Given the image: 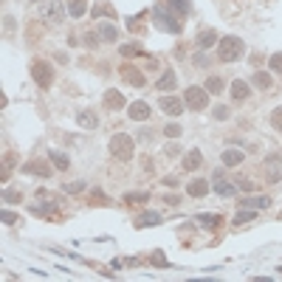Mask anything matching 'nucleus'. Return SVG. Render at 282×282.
Wrapping results in <instances>:
<instances>
[{
  "instance_id": "473e14b6",
  "label": "nucleus",
  "mask_w": 282,
  "mask_h": 282,
  "mask_svg": "<svg viewBox=\"0 0 282 282\" xmlns=\"http://www.w3.org/2000/svg\"><path fill=\"white\" fill-rule=\"evenodd\" d=\"M268 68L274 71V74H282V54H271L268 60Z\"/></svg>"
},
{
  "instance_id": "c756f323",
  "label": "nucleus",
  "mask_w": 282,
  "mask_h": 282,
  "mask_svg": "<svg viewBox=\"0 0 282 282\" xmlns=\"http://www.w3.org/2000/svg\"><path fill=\"white\" fill-rule=\"evenodd\" d=\"M198 223H203L206 229H217L220 226V215H198Z\"/></svg>"
},
{
  "instance_id": "7ed1b4c3",
  "label": "nucleus",
  "mask_w": 282,
  "mask_h": 282,
  "mask_svg": "<svg viewBox=\"0 0 282 282\" xmlns=\"http://www.w3.org/2000/svg\"><path fill=\"white\" fill-rule=\"evenodd\" d=\"M133 150H135V141L130 138L127 133H116L110 138V155L116 161H124V164H127V161L133 158Z\"/></svg>"
},
{
  "instance_id": "7c9ffc66",
  "label": "nucleus",
  "mask_w": 282,
  "mask_h": 282,
  "mask_svg": "<svg viewBox=\"0 0 282 282\" xmlns=\"http://www.w3.org/2000/svg\"><path fill=\"white\" fill-rule=\"evenodd\" d=\"M85 12H88V3H85V0H71V14H74V17H82Z\"/></svg>"
},
{
  "instance_id": "f8f14e48",
  "label": "nucleus",
  "mask_w": 282,
  "mask_h": 282,
  "mask_svg": "<svg viewBox=\"0 0 282 282\" xmlns=\"http://www.w3.org/2000/svg\"><path fill=\"white\" fill-rule=\"evenodd\" d=\"M220 43V37L215 34V29H203L201 34H198V40H195V45L201 51H209V48H215V45Z\"/></svg>"
},
{
  "instance_id": "2f4dec72",
  "label": "nucleus",
  "mask_w": 282,
  "mask_h": 282,
  "mask_svg": "<svg viewBox=\"0 0 282 282\" xmlns=\"http://www.w3.org/2000/svg\"><path fill=\"white\" fill-rule=\"evenodd\" d=\"M122 57H144V48H138V45H122Z\"/></svg>"
},
{
  "instance_id": "20e7f679",
  "label": "nucleus",
  "mask_w": 282,
  "mask_h": 282,
  "mask_svg": "<svg viewBox=\"0 0 282 282\" xmlns=\"http://www.w3.org/2000/svg\"><path fill=\"white\" fill-rule=\"evenodd\" d=\"M37 17L43 20L45 25H60L62 20H65V9H62L60 0H45V3H40Z\"/></svg>"
},
{
  "instance_id": "9b49d317",
  "label": "nucleus",
  "mask_w": 282,
  "mask_h": 282,
  "mask_svg": "<svg viewBox=\"0 0 282 282\" xmlns=\"http://www.w3.org/2000/svg\"><path fill=\"white\" fill-rule=\"evenodd\" d=\"M158 107L164 113H170V116H181V113H184V102H181V99H175V96H161L158 99Z\"/></svg>"
},
{
  "instance_id": "4468645a",
  "label": "nucleus",
  "mask_w": 282,
  "mask_h": 282,
  "mask_svg": "<svg viewBox=\"0 0 282 282\" xmlns=\"http://www.w3.org/2000/svg\"><path fill=\"white\" fill-rule=\"evenodd\" d=\"M229 91H232V99H234V102H245V99L251 96V91H248V82H243V79H234Z\"/></svg>"
},
{
  "instance_id": "39448f33",
  "label": "nucleus",
  "mask_w": 282,
  "mask_h": 282,
  "mask_svg": "<svg viewBox=\"0 0 282 282\" xmlns=\"http://www.w3.org/2000/svg\"><path fill=\"white\" fill-rule=\"evenodd\" d=\"M184 104L192 107V110H206L209 107V91L206 88H198V85H189L184 91Z\"/></svg>"
},
{
  "instance_id": "a19ab883",
  "label": "nucleus",
  "mask_w": 282,
  "mask_h": 282,
  "mask_svg": "<svg viewBox=\"0 0 282 282\" xmlns=\"http://www.w3.org/2000/svg\"><path fill=\"white\" fill-rule=\"evenodd\" d=\"M62 189H65V192H82V189H85V184H82V181H79V184H65Z\"/></svg>"
},
{
  "instance_id": "c85d7f7f",
  "label": "nucleus",
  "mask_w": 282,
  "mask_h": 282,
  "mask_svg": "<svg viewBox=\"0 0 282 282\" xmlns=\"http://www.w3.org/2000/svg\"><path fill=\"white\" fill-rule=\"evenodd\" d=\"M203 88H206L209 93H223V79H220V76H209Z\"/></svg>"
},
{
  "instance_id": "2eb2a0df",
  "label": "nucleus",
  "mask_w": 282,
  "mask_h": 282,
  "mask_svg": "<svg viewBox=\"0 0 282 282\" xmlns=\"http://www.w3.org/2000/svg\"><path fill=\"white\" fill-rule=\"evenodd\" d=\"M209 189H212V184H209L206 178H195L189 186H186V192H189L192 198H203V195H209Z\"/></svg>"
},
{
  "instance_id": "58836bf2",
  "label": "nucleus",
  "mask_w": 282,
  "mask_h": 282,
  "mask_svg": "<svg viewBox=\"0 0 282 282\" xmlns=\"http://www.w3.org/2000/svg\"><path fill=\"white\" fill-rule=\"evenodd\" d=\"M147 195H124V203H144Z\"/></svg>"
},
{
  "instance_id": "b1692460",
  "label": "nucleus",
  "mask_w": 282,
  "mask_h": 282,
  "mask_svg": "<svg viewBox=\"0 0 282 282\" xmlns=\"http://www.w3.org/2000/svg\"><path fill=\"white\" fill-rule=\"evenodd\" d=\"M251 82H254V85H257V88H263V91H268V88L274 85V79H271V74H265V71H254Z\"/></svg>"
},
{
  "instance_id": "f704fd0d",
  "label": "nucleus",
  "mask_w": 282,
  "mask_h": 282,
  "mask_svg": "<svg viewBox=\"0 0 282 282\" xmlns=\"http://www.w3.org/2000/svg\"><path fill=\"white\" fill-rule=\"evenodd\" d=\"M254 217H257V215H254V209H251V212H240V215H234V226L248 223V220H254Z\"/></svg>"
},
{
  "instance_id": "72a5a7b5",
  "label": "nucleus",
  "mask_w": 282,
  "mask_h": 282,
  "mask_svg": "<svg viewBox=\"0 0 282 282\" xmlns=\"http://www.w3.org/2000/svg\"><path fill=\"white\" fill-rule=\"evenodd\" d=\"M271 127L279 130V133H282V107H276V110L271 113Z\"/></svg>"
},
{
  "instance_id": "bb28decb",
  "label": "nucleus",
  "mask_w": 282,
  "mask_h": 282,
  "mask_svg": "<svg viewBox=\"0 0 282 282\" xmlns=\"http://www.w3.org/2000/svg\"><path fill=\"white\" fill-rule=\"evenodd\" d=\"M31 212H34V215H54V203H31Z\"/></svg>"
},
{
  "instance_id": "a18cd8bd",
  "label": "nucleus",
  "mask_w": 282,
  "mask_h": 282,
  "mask_svg": "<svg viewBox=\"0 0 282 282\" xmlns=\"http://www.w3.org/2000/svg\"><path fill=\"white\" fill-rule=\"evenodd\" d=\"M3 223H9V226H12V223H17V217H14L12 212H3Z\"/></svg>"
},
{
  "instance_id": "cd10ccee",
  "label": "nucleus",
  "mask_w": 282,
  "mask_h": 282,
  "mask_svg": "<svg viewBox=\"0 0 282 282\" xmlns=\"http://www.w3.org/2000/svg\"><path fill=\"white\" fill-rule=\"evenodd\" d=\"M51 164H54L57 170H68V166H71V161H68L62 153H57V150H51Z\"/></svg>"
},
{
  "instance_id": "0eeeda50",
  "label": "nucleus",
  "mask_w": 282,
  "mask_h": 282,
  "mask_svg": "<svg viewBox=\"0 0 282 282\" xmlns=\"http://www.w3.org/2000/svg\"><path fill=\"white\" fill-rule=\"evenodd\" d=\"M153 20H155V25H158L161 31H172V34H181V23H178V17L166 14V12H164V3H161V6H155Z\"/></svg>"
},
{
  "instance_id": "c9c22d12",
  "label": "nucleus",
  "mask_w": 282,
  "mask_h": 282,
  "mask_svg": "<svg viewBox=\"0 0 282 282\" xmlns=\"http://www.w3.org/2000/svg\"><path fill=\"white\" fill-rule=\"evenodd\" d=\"M150 263L158 265V268H166V265H170V263H166V257H164V251H155L153 257H150Z\"/></svg>"
},
{
  "instance_id": "79ce46f5",
  "label": "nucleus",
  "mask_w": 282,
  "mask_h": 282,
  "mask_svg": "<svg viewBox=\"0 0 282 282\" xmlns=\"http://www.w3.org/2000/svg\"><path fill=\"white\" fill-rule=\"evenodd\" d=\"M102 37H96V34H85V43H88V48H96V43Z\"/></svg>"
},
{
  "instance_id": "c03bdc74",
  "label": "nucleus",
  "mask_w": 282,
  "mask_h": 282,
  "mask_svg": "<svg viewBox=\"0 0 282 282\" xmlns=\"http://www.w3.org/2000/svg\"><path fill=\"white\" fill-rule=\"evenodd\" d=\"M178 153H181L178 144H166V155H178Z\"/></svg>"
},
{
  "instance_id": "9d476101",
  "label": "nucleus",
  "mask_w": 282,
  "mask_h": 282,
  "mask_svg": "<svg viewBox=\"0 0 282 282\" xmlns=\"http://www.w3.org/2000/svg\"><path fill=\"white\" fill-rule=\"evenodd\" d=\"M127 116L133 119V122H144V119H150L153 116V110H150V104L147 102H130V107H127Z\"/></svg>"
},
{
  "instance_id": "09e8293b",
  "label": "nucleus",
  "mask_w": 282,
  "mask_h": 282,
  "mask_svg": "<svg viewBox=\"0 0 282 282\" xmlns=\"http://www.w3.org/2000/svg\"><path fill=\"white\" fill-rule=\"evenodd\" d=\"M3 23H6V31H9V29L14 31V20H12V17H3Z\"/></svg>"
},
{
  "instance_id": "37998d69",
  "label": "nucleus",
  "mask_w": 282,
  "mask_h": 282,
  "mask_svg": "<svg viewBox=\"0 0 282 282\" xmlns=\"http://www.w3.org/2000/svg\"><path fill=\"white\" fill-rule=\"evenodd\" d=\"M215 116L220 119V122H226V119H229V107H217V110H215Z\"/></svg>"
},
{
  "instance_id": "ea45409f",
  "label": "nucleus",
  "mask_w": 282,
  "mask_h": 282,
  "mask_svg": "<svg viewBox=\"0 0 282 282\" xmlns=\"http://www.w3.org/2000/svg\"><path fill=\"white\" fill-rule=\"evenodd\" d=\"M240 189H243V192H251V189H254V178H243V181H240Z\"/></svg>"
},
{
  "instance_id": "e433bc0d",
  "label": "nucleus",
  "mask_w": 282,
  "mask_h": 282,
  "mask_svg": "<svg viewBox=\"0 0 282 282\" xmlns=\"http://www.w3.org/2000/svg\"><path fill=\"white\" fill-rule=\"evenodd\" d=\"M164 135H166V138H178V135H181V127H178V124H166Z\"/></svg>"
},
{
  "instance_id": "5701e85b",
  "label": "nucleus",
  "mask_w": 282,
  "mask_h": 282,
  "mask_svg": "<svg viewBox=\"0 0 282 282\" xmlns=\"http://www.w3.org/2000/svg\"><path fill=\"white\" fill-rule=\"evenodd\" d=\"M243 206H248V209H268V206H271V198H268V195H260V198H245V201H243Z\"/></svg>"
},
{
  "instance_id": "412c9836",
  "label": "nucleus",
  "mask_w": 282,
  "mask_h": 282,
  "mask_svg": "<svg viewBox=\"0 0 282 282\" xmlns=\"http://www.w3.org/2000/svg\"><path fill=\"white\" fill-rule=\"evenodd\" d=\"M158 223H161V215H158V212H144V215L135 220V226L144 229V226H158Z\"/></svg>"
},
{
  "instance_id": "6ab92c4d",
  "label": "nucleus",
  "mask_w": 282,
  "mask_h": 282,
  "mask_svg": "<svg viewBox=\"0 0 282 282\" xmlns=\"http://www.w3.org/2000/svg\"><path fill=\"white\" fill-rule=\"evenodd\" d=\"M164 6L175 9V12L181 14V17H186V14L192 12V3H189V0H164Z\"/></svg>"
},
{
  "instance_id": "393cba45",
  "label": "nucleus",
  "mask_w": 282,
  "mask_h": 282,
  "mask_svg": "<svg viewBox=\"0 0 282 282\" xmlns=\"http://www.w3.org/2000/svg\"><path fill=\"white\" fill-rule=\"evenodd\" d=\"M175 82H178V79H175V74H172V71H166V74L155 82V91H172V88H175Z\"/></svg>"
},
{
  "instance_id": "f257e3e1",
  "label": "nucleus",
  "mask_w": 282,
  "mask_h": 282,
  "mask_svg": "<svg viewBox=\"0 0 282 282\" xmlns=\"http://www.w3.org/2000/svg\"><path fill=\"white\" fill-rule=\"evenodd\" d=\"M245 54V45L240 37H220V43H217V57H220L223 62H237L243 60Z\"/></svg>"
},
{
  "instance_id": "49530a36",
  "label": "nucleus",
  "mask_w": 282,
  "mask_h": 282,
  "mask_svg": "<svg viewBox=\"0 0 282 282\" xmlns=\"http://www.w3.org/2000/svg\"><path fill=\"white\" fill-rule=\"evenodd\" d=\"M3 198H6V201H20V195H17V192H12V189L3 192Z\"/></svg>"
},
{
  "instance_id": "dca6fc26",
  "label": "nucleus",
  "mask_w": 282,
  "mask_h": 282,
  "mask_svg": "<svg viewBox=\"0 0 282 282\" xmlns=\"http://www.w3.org/2000/svg\"><path fill=\"white\" fill-rule=\"evenodd\" d=\"M212 186H215V192H217L220 198H232L234 192H237V186H234L232 181L220 178V175H215V184H212Z\"/></svg>"
},
{
  "instance_id": "a211bd4d",
  "label": "nucleus",
  "mask_w": 282,
  "mask_h": 282,
  "mask_svg": "<svg viewBox=\"0 0 282 282\" xmlns=\"http://www.w3.org/2000/svg\"><path fill=\"white\" fill-rule=\"evenodd\" d=\"M99 37H102L104 43H116V40H119V29L113 23H99Z\"/></svg>"
},
{
  "instance_id": "1a4fd4ad",
  "label": "nucleus",
  "mask_w": 282,
  "mask_h": 282,
  "mask_svg": "<svg viewBox=\"0 0 282 282\" xmlns=\"http://www.w3.org/2000/svg\"><path fill=\"white\" fill-rule=\"evenodd\" d=\"M263 172H265V181H268V184H279L282 181V158H276V155L265 158Z\"/></svg>"
},
{
  "instance_id": "f03ea898",
  "label": "nucleus",
  "mask_w": 282,
  "mask_h": 282,
  "mask_svg": "<svg viewBox=\"0 0 282 282\" xmlns=\"http://www.w3.org/2000/svg\"><path fill=\"white\" fill-rule=\"evenodd\" d=\"M226 17H234V14H245L254 12V9H263L265 3H274V0H217Z\"/></svg>"
},
{
  "instance_id": "de8ad7c7",
  "label": "nucleus",
  "mask_w": 282,
  "mask_h": 282,
  "mask_svg": "<svg viewBox=\"0 0 282 282\" xmlns=\"http://www.w3.org/2000/svg\"><path fill=\"white\" fill-rule=\"evenodd\" d=\"M138 138H141V141H144V144H147V141H150V138H153V135H150V130H141V133H138Z\"/></svg>"
},
{
  "instance_id": "4c0bfd02",
  "label": "nucleus",
  "mask_w": 282,
  "mask_h": 282,
  "mask_svg": "<svg viewBox=\"0 0 282 282\" xmlns=\"http://www.w3.org/2000/svg\"><path fill=\"white\" fill-rule=\"evenodd\" d=\"M141 71H158V60H155V57H147V60H144V68H141Z\"/></svg>"
},
{
  "instance_id": "423d86ee",
  "label": "nucleus",
  "mask_w": 282,
  "mask_h": 282,
  "mask_svg": "<svg viewBox=\"0 0 282 282\" xmlns=\"http://www.w3.org/2000/svg\"><path fill=\"white\" fill-rule=\"evenodd\" d=\"M31 76H34V82H37L40 88L54 85V68H51V62H45V60H34V65H31Z\"/></svg>"
},
{
  "instance_id": "f3484780",
  "label": "nucleus",
  "mask_w": 282,
  "mask_h": 282,
  "mask_svg": "<svg viewBox=\"0 0 282 282\" xmlns=\"http://www.w3.org/2000/svg\"><path fill=\"white\" fill-rule=\"evenodd\" d=\"M220 158H223V166H240L245 155H243V150H223Z\"/></svg>"
},
{
  "instance_id": "aec40b11",
  "label": "nucleus",
  "mask_w": 282,
  "mask_h": 282,
  "mask_svg": "<svg viewBox=\"0 0 282 282\" xmlns=\"http://www.w3.org/2000/svg\"><path fill=\"white\" fill-rule=\"evenodd\" d=\"M181 164H184V170H198V166H201V150H189V153L184 155V161H181Z\"/></svg>"
},
{
  "instance_id": "ddd939ff",
  "label": "nucleus",
  "mask_w": 282,
  "mask_h": 282,
  "mask_svg": "<svg viewBox=\"0 0 282 282\" xmlns=\"http://www.w3.org/2000/svg\"><path fill=\"white\" fill-rule=\"evenodd\" d=\"M104 107H107V110H124V93L122 91H104Z\"/></svg>"
},
{
  "instance_id": "4be33fe9",
  "label": "nucleus",
  "mask_w": 282,
  "mask_h": 282,
  "mask_svg": "<svg viewBox=\"0 0 282 282\" xmlns=\"http://www.w3.org/2000/svg\"><path fill=\"white\" fill-rule=\"evenodd\" d=\"M76 122H79V127H88V130H93L99 124V119L93 116L91 110H82V113H76Z\"/></svg>"
},
{
  "instance_id": "6e6552de",
  "label": "nucleus",
  "mask_w": 282,
  "mask_h": 282,
  "mask_svg": "<svg viewBox=\"0 0 282 282\" xmlns=\"http://www.w3.org/2000/svg\"><path fill=\"white\" fill-rule=\"evenodd\" d=\"M119 74H122V79L127 82V85H133V88H144V85H147L144 71H141V68H135V65H127V62H124Z\"/></svg>"
},
{
  "instance_id": "a878e982",
  "label": "nucleus",
  "mask_w": 282,
  "mask_h": 282,
  "mask_svg": "<svg viewBox=\"0 0 282 282\" xmlns=\"http://www.w3.org/2000/svg\"><path fill=\"white\" fill-rule=\"evenodd\" d=\"M25 172H37V175L48 178V175H51V166L43 164V161H31V164H25Z\"/></svg>"
}]
</instances>
